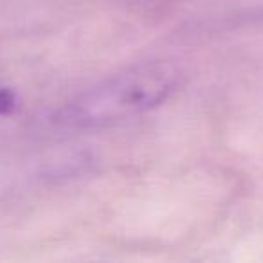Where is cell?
<instances>
[{
  "mask_svg": "<svg viewBox=\"0 0 263 263\" xmlns=\"http://www.w3.org/2000/svg\"><path fill=\"white\" fill-rule=\"evenodd\" d=\"M184 74L172 62H144L108 76L62 110V121L76 128H99L132 119L164 105Z\"/></svg>",
  "mask_w": 263,
  "mask_h": 263,
  "instance_id": "obj_1",
  "label": "cell"
},
{
  "mask_svg": "<svg viewBox=\"0 0 263 263\" xmlns=\"http://www.w3.org/2000/svg\"><path fill=\"white\" fill-rule=\"evenodd\" d=\"M15 106V101H13V96L6 90H0V112H9Z\"/></svg>",
  "mask_w": 263,
  "mask_h": 263,
  "instance_id": "obj_2",
  "label": "cell"
}]
</instances>
